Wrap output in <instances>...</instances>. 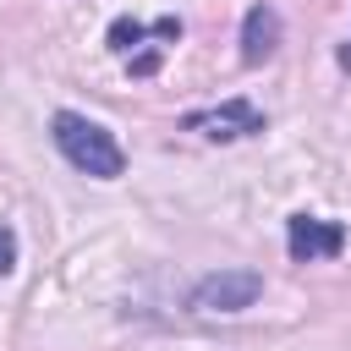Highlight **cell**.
<instances>
[{
    "label": "cell",
    "instance_id": "obj_5",
    "mask_svg": "<svg viewBox=\"0 0 351 351\" xmlns=\"http://www.w3.org/2000/svg\"><path fill=\"white\" fill-rule=\"evenodd\" d=\"M274 44H280V16H274L269 5H252V11H247V27H241V60L258 66V60L274 55Z\"/></svg>",
    "mask_w": 351,
    "mask_h": 351
},
{
    "label": "cell",
    "instance_id": "obj_1",
    "mask_svg": "<svg viewBox=\"0 0 351 351\" xmlns=\"http://www.w3.org/2000/svg\"><path fill=\"white\" fill-rule=\"evenodd\" d=\"M55 143H60V154L77 165V170H88V176H99V181H110V176H121V143L99 126V121H88V115H77V110H60L55 115Z\"/></svg>",
    "mask_w": 351,
    "mask_h": 351
},
{
    "label": "cell",
    "instance_id": "obj_2",
    "mask_svg": "<svg viewBox=\"0 0 351 351\" xmlns=\"http://www.w3.org/2000/svg\"><path fill=\"white\" fill-rule=\"evenodd\" d=\"M258 291H263V280H258L252 269H225V274H208V280L197 285L192 307H197V313H241V307L258 302Z\"/></svg>",
    "mask_w": 351,
    "mask_h": 351
},
{
    "label": "cell",
    "instance_id": "obj_3",
    "mask_svg": "<svg viewBox=\"0 0 351 351\" xmlns=\"http://www.w3.org/2000/svg\"><path fill=\"white\" fill-rule=\"evenodd\" d=\"M285 247L296 263H313V258H335L346 247V230L335 219H318V214H291V230H285Z\"/></svg>",
    "mask_w": 351,
    "mask_h": 351
},
{
    "label": "cell",
    "instance_id": "obj_7",
    "mask_svg": "<svg viewBox=\"0 0 351 351\" xmlns=\"http://www.w3.org/2000/svg\"><path fill=\"white\" fill-rule=\"evenodd\" d=\"M11 263H16V236L0 225V274H11Z\"/></svg>",
    "mask_w": 351,
    "mask_h": 351
},
{
    "label": "cell",
    "instance_id": "obj_4",
    "mask_svg": "<svg viewBox=\"0 0 351 351\" xmlns=\"http://www.w3.org/2000/svg\"><path fill=\"white\" fill-rule=\"evenodd\" d=\"M186 132H203V137L230 143V137H252V132H263V115H258L247 99H230V104H219V110H197V115H186Z\"/></svg>",
    "mask_w": 351,
    "mask_h": 351
},
{
    "label": "cell",
    "instance_id": "obj_6",
    "mask_svg": "<svg viewBox=\"0 0 351 351\" xmlns=\"http://www.w3.org/2000/svg\"><path fill=\"white\" fill-rule=\"evenodd\" d=\"M137 38H143V27H137V22H126V16H121V22L110 27V49H121V55H126V49H132Z\"/></svg>",
    "mask_w": 351,
    "mask_h": 351
}]
</instances>
